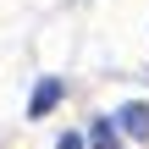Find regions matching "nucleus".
Segmentation results:
<instances>
[{"instance_id": "obj_1", "label": "nucleus", "mask_w": 149, "mask_h": 149, "mask_svg": "<svg viewBox=\"0 0 149 149\" xmlns=\"http://www.w3.org/2000/svg\"><path fill=\"white\" fill-rule=\"evenodd\" d=\"M61 94H66V83H61V77H39V88L28 94V116H33V122H39V116H50V111L61 105Z\"/></svg>"}, {"instance_id": "obj_2", "label": "nucleus", "mask_w": 149, "mask_h": 149, "mask_svg": "<svg viewBox=\"0 0 149 149\" xmlns=\"http://www.w3.org/2000/svg\"><path fill=\"white\" fill-rule=\"evenodd\" d=\"M116 127H122L127 138L144 144V138H149V105H144V100H127V105L116 111Z\"/></svg>"}, {"instance_id": "obj_4", "label": "nucleus", "mask_w": 149, "mask_h": 149, "mask_svg": "<svg viewBox=\"0 0 149 149\" xmlns=\"http://www.w3.org/2000/svg\"><path fill=\"white\" fill-rule=\"evenodd\" d=\"M55 149H83V138H77V133H66V138H61Z\"/></svg>"}, {"instance_id": "obj_3", "label": "nucleus", "mask_w": 149, "mask_h": 149, "mask_svg": "<svg viewBox=\"0 0 149 149\" xmlns=\"http://www.w3.org/2000/svg\"><path fill=\"white\" fill-rule=\"evenodd\" d=\"M88 144L94 149H116V127H111V122H94V127H88Z\"/></svg>"}]
</instances>
